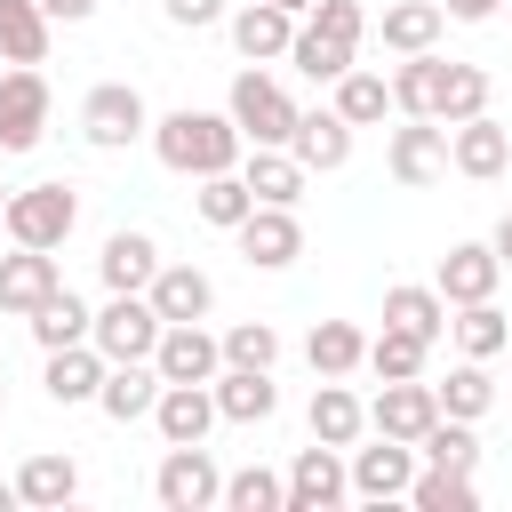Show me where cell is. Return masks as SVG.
Returning a JSON list of instances; mask_svg holds the SVG:
<instances>
[{
  "mask_svg": "<svg viewBox=\"0 0 512 512\" xmlns=\"http://www.w3.org/2000/svg\"><path fill=\"white\" fill-rule=\"evenodd\" d=\"M152 152H160V168H176V176H216V168H240V128H232V112H200V104H176V112H160L152 120Z\"/></svg>",
  "mask_w": 512,
  "mask_h": 512,
  "instance_id": "1",
  "label": "cell"
},
{
  "mask_svg": "<svg viewBox=\"0 0 512 512\" xmlns=\"http://www.w3.org/2000/svg\"><path fill=\"white\" fill-rule=\"evenodd\" d=\"M72 224H80V192H72L64 176H40V184L8 192V208H0V232H8L16 248H64Z\"/></svg>",
  "mask_w": 512,
  "mask_h": 512,
  "instance_id": "2",
  "label": "cell"
},
{
  "mask_svg": "<svg viewBox=\"0 0 512 512\" xmlns=\"http://www.w3.org/2000/svg\"><path fill=\"white\" fill-rule=\"evenodd\" d=\"M224 112H232L240 144H288V136H296V96H288L264 64H240V72H232Z\"/></svg>",
  "mask_w": 512,
  "mask_h": 512,
  "instance_id": "3",
  "label": "cell"
},
{
  "mask_svg": "<svg viewBox=\"0 0 512 512\" xmlns=\"http://www.w3.org/2000/svg\"><path fill=\"white\" fill-rule=\"evenodd\" d=\"M80 136H88L96 152H128V144H144V136H152V104H144V88H136V80H96V88L80 96Z\"/></svg>",
  "mask_w": 512,
  "mask_h": 512,
  "instance_id": "4",
  "label": "cell"
},
{
  "mask_svg": "<svg viewBox=\"0 0 512 512\" xmlns=\"http://www.w3.org/2000/svg\"><path fill=\"white\" fill-rule=\"evenodd\" d=\"M152 496H160V512H208V504H224V472H216L208 440L168 448L160 472H152Z\"/></svg>",
  "mask_w": 512,
  "mask_h": 512,
  "instance_id": "5",
  "label": "cell"
},
{
  "mask_svg": "<svg viewBox=\"0 0 512 512\" xmlns=\"http://www.w3.org/2000/svg\"><path fill=\"white\" fill-rule=\"evenodd\" d=\"M40 136H48V80L40 64H8L0 72V160L32 152Z\"/></svg>",
  "mask_w": 512,
  "mask_h": 512,
  "instance_id": "6",
  "label": "cell"
},
{
  "mask_svg": "<svg viewBox=\"0 0 512 512\" xmlns=\"http://www.w3.org/2000/svg\"><path fill=\"white\" fill-rule=\"evenodd\" d=\"M384 168H392V184H408V192L440 184V176H448V128H440V120L400 112V128L384 136Z\"/></svg>",
  "mask_w": 512,
  "mask_h": 512,
  "instance_id": "7",
  "label": "cell"
},
{
  "mask_svg": "<svg viewBox=\"0 0 512 512\" xmlns=\"http://www.w3.org/2000/svg\"><path fill=\"white\" fill-rule=\"evenodd\" d=\"M88 344H96L104 360H152V344H160L152 296H104V312L88 320Z\"/></svg>",
  "mask_w": 512,
  "mask_h": 512,
  "instance_id": "8",
  "label": "cell"
},
{
  "mask_svg": "<svg viewBox=\"0 0 512 512\" xmlns=\"http://www.w3.org/2000/svg\"><path fill=\"white\" fill-rule=\"evenodd\" d=\"M152 368H160V384H208V376L224 368V344H216L208 320H160Z\"/></svg>",
  "mask_w": 512,
  "mask_h": 512,
  "instance_id": "9",
  "label": "cell"
},
{
  "mask_svg": "<svg viewBox=\"0 0 512 512\" xmlns=\"http://www.w3.org/2000/svg\"><path fill=\"white\" fill-rule=\"evenodd\" d=\"M336 504H352L344 448H328V440L296 448V456H288V512H336Z\"/></svg>",
  "mask_w": 512,
  "mask_h": 512,
  "instance_id": "10",
  "label": "cell"
},
{
  "mask_svg": "<svg viewBox=\"0 0 512 512\" xmlns=\"http://www.w3.org/2000/svg\"><path fill=\"white\" fill-rule=\"evenodd\" d=\"M344 472H352V496H360V504H392V496H408V480H416V448L376 432V448H360V440L344 448Z\"/></svg>",
  "mask_w": 512,
  "mask_h": 512,
  "instance_id": "11",
  "label": "cell"
},
{
  "mask_svg": "<svg viewBox=\"0 0 512 512\" xmlns=\"http://www.w3.org/2000/svg\"><path fill=\"white\" fill-rule=\"evenodd\" d=\"M232 240H240V256H248L256 272H288V264L304 256V224H296V208H264V200L232 224Z\"/></svg>",
  "mask_w": 512,
  "mask_h": 512,
  "instance_id": "12",
  "label": "cell"
},
{
  "mask_svg": "<svg viewBox=\"0 0 512 512\" xmlns=\"http://www.w3.org/2000/svg\"><path fill=\"white\" fill-rule=\"evenodd\" d=\"M448 168H456V176H472V184H496V176L512 168V128H504V120H488V112L456 120V128H448Z\"/></svg>",
  "mask_w": 512,
  "mask_h": 512,
  "instance_id": "13",
  "label": "cell"
},
{
  "mask_svg": "<svg viewBox=\"0 0 512 512\" xmlns=\"http://www.w3.org/2000/svg\"><path fill=\"white\" fill-rule=\"evenodd\" d=\"M152 272H160V240H152V232H136V224L104 232V248H96V280H104V296H144Z\"/></svg>",
  "mask_w": 512,
  "mask_h": 512,
  "instance_id": "14",
  "label": "cell"
},
{
  "mask_svg": "<svg viewBox=\"0 0 512 512\" xmlns=\"http://www.w3.org/2000/svg\"><path fill=\"white\" fill-rule=\"evenodd\" d=\"M432 416H440V400H432V384H424V376H392V384L368 400V432L408 440V448L432 432Z\"/></svg>",
  "mask_w": 512,
  "mask_h": 512,
  "instance_id": "15",
  "label": "cell"
},
{
  "mask_svg": "<svg viewBox=\"0 0 512 512\" xmlns=\"http://www.w3.org/2000/svg\"><path fill=\"white\" fill-rule=\"evenodd\" d=\"M224 32H232L240 64H280L288 40H296V16L272 8V0H240V8H224Z\"/></svg>",
  "mask_w": 512,
  "mask_h": 512,
  "instance_id": "16",
  "label": "cell"
},
{
  "mask_svg": "<svg viewBox=\"0 0 512 512\" xmlns=\"http://www.w3.org/2000/svg\"><path fill=\"white\" fill-rule=\"evenodd\" d=\"M496 280H504V256H496L488 240H456V248L432 264V288L448 296V312H456V304H480V296H496Z\"/></svg>",
  "mask_w": 512,
  "mask_h": 512,
  "instance_id": "17",
  "label": "cell"
},
{
  "mask_svg": "<svg viewBox=\"0 0 512 512\" xmlns=\"http://www.w3.org/2000/svg\"><path fill=\"white\" fill-rule=\"evenodd\" d=\"M352 120L336 112V104H320V112H296V136H288V152L304 160V176H336L344 160H352Z\"/></svg>",
  "mask_w": 512,
  "mask_h": 512,
  "instance_id": "18",
  "label": "cell"
},
{
  "mask_svg": "<svg viewBox=\"0 0 512 512\" xmlns=\"http://www.w3.org/2000/svg\"><path fill=\"white\" fill-rule=\"evenodd\" d=\"M64 288V272H56V248H16L8 240V256H0V312H32V304H48Z\"/></svg>",
  "mask_w": 512,
  "mask_h": 512,
  "instance_id": "19",
  "label": "cell"
},
{
  "mask_svg": "<svg viewBox=\"0 0 512 512\" xmlns=\"http://www.w3.org/2000/svg\"><path fill=\"white\" fill-rule=\"evenodd\" d=\"M240 184H248L264 208H296L312 176H304V160H296L288 144H248V152H240Z\"/></svg>",
  "mask_w": 512,
  "mask_h": 512,
  "instance_id": "20",
  "label": "cell"
},
{
  "mask_svg": "<svg viewBox=\"0 0 512 512\" xmlns=\"http://www.w3.org/2000/svg\"><path fill=\"white\" fill-rule=\"evenodd\" d=\"M224 416H216V392L208 384H160V400H152V432L168 440V448H184V440H208Z\"/></svg>",
  "mask_w": 512,
  "mask_h": 512,
  "instance_id": "21",
  "label": "cell"
},
{
  "mask_svg": "<svg viewBox=\"0 0 512 512\" xmlns=\"http://www.w3.org/2000/svg\"><path fill=\"white\" fill-rule=\"evenodd\" d=\"M304 424H312V440H328V448H352V440L368 432V400H360L344 376H320V384H312V408H304Z\"/></svg>",
  "mask_w": 512,
  "mask_h": 512,
  "instance_id": "22",
  "label": "cell"
},
{
  "mask_svg": "<svg viewBox=\"0 0 512 512\" xmlns=\"http://www.w3.org/2000/svg\"><path fill=\"white\" fill-rule=\"evenodd\" d=\"M144 296H152L160 320H208V312H216V280H208L200 264H168V256H160V272H152Z\"/></svg>",
  "mask_w": 512,
  "mask_h": 512,
  "instance_id": "23",
  "label": "cell"
},
{
  "mask_svg": "<svg viewBox=\"0 0 512 512\" xmlns=\"http://www.w3.org/2000/svg\"><path fill=\"white\" fill-rule=\"evenodd\" d=\"M152 400H160V368H152V360H112L104 384H96V408H104L112 424H144Z\"/></svg>",
  "mask_w": 512,
  "mask_h": 512,
  "instance_id": "24",
  "label": "cell"
},
{
  "mask_svg": "<svg viewBox=\"0 0 512 512\" xmlns=\"http://www.w3.org/2000/svg\"><path fill=\"white\" fill-rule=\"evenodd\" d=\"M208 392H216V416H224V424H264V416L280 408L272 368H216Z\"/></svg>",
  "mask_w": 512,
  "mask_h": 512,
  "instance_id": "25",
  "label": "cell"
},
{
  "mask_svg": "<svg viewBox=\"0 0 512 512\" xmlns=\"http://www.w3.org/2000/svg\"><path fill=\"white\" fill-rule=\"evenodd\" d=\"M104 368H112V360H104L96 344H56L40 384H48V400H56V408H88V400H96V384H104Z\"/></svg>",
  "mask_w": 512,
  "mask_h": 512,
  "instance_id": "26",
  "label": "cell"
},
{
  "mask_svg": "<svg viewBox=\"0 0 512 512\" xmlns=\"http://www.w3.org/2000/svg\"><path fill=\"white\" fill-rule=\"evenodd\" d=\"M384 320L408 328V336H424V344H440V336H448V296H440L432 280H392V288H384Z\"/></svg>",
  "mask_w": 512,
  "mask_h": 512,
  "instance_id": "27",
  "label": "cell"
},
{
  "mask_svg": "<svg viewBox=\"0 0 512 512\" xmlns=\"http://www.w3.org/2000/svg\"><path fill=\"white\" fill-rule=\"evenodd\" d=\"M440 32H448V16H440V0H392V8L376 16V40H384L392 56H416V48H440Z\"/></svg>",
  "mask_w": 512,
  "mask_h": 512,
  "instance_id": "28",
  "label": "cell"
},
{
  "mask_svg": "<svg viewBox=\"0 0 512 512\" xmlns=\"http://www.w3.org/2000/svg\"><path fill=\"white\" fill-rule=\"evenodd\" d=\"M72 496H80V464H72V456H56V448L24 456V472H16V504L56 512V504H72Z\"/></svg>",
  "mask_w": 512,
  "mask_h": 512,
  "instance_id": "29",
  "label": "cell"
},
{
  "mask_svg": "<svg viewBox=\"0 0 512 512\" xmlns=\"http://www.w3.org/2000/svg\"><path fill=\"white\" fill-rule=\"evenodd\" d=\"M48 8L40 0H0V64H48Z\"/></svg>",
  "mask_w": 512,
  "mask_h": 512,
  "instance_id": "30",
  "label": "cell"
},
{
  "mask_svg": "<svg viewBox=\"0 0 512 512\" xmlns=\"http://www.w3.org/2000/svg\"><path fill=\"white\" fill-rule=\"evenodd\" d=\"M448 336H456L464 360H496V352L512 344V320L496 312V296H480V304H456V312H448Z\"/></svg>",
  "mask_w": 512,
  "mask_h": 512,
  "instance_id": "31",
  "label": "cell"
},
{
  "mask_svg": "<svg viewBox=\"0 0 512 512\" xmlns=\"http://www.w3.org/2000/svg\"><path fill=\"white\" fill-rule=\"evenodd\" d=\"M256 208V192L240 184V168H216V176H192V216L200 224H216V232H232L240 216Z\"/></svg>",
  "mask_w": 512,
  "mask_h": 512,
  "instance_id": "32",
  "label": "cell"
},
{
  "mask_svg": "<svg viewBox=\"0 0 512 512\" xmlns=\"http://www.w3.org/2000/svg\"><path fill=\"white\" fill-rule=\"evenodd\" d=\"M88 320H96V312H88L72 288H56L48 304H32V312H24V328H32V344H40V352H56V344H88Z\"/></svg>",
  "mask_w": 512,
  "mask_h": 512,
  "instance_id": "33",
  "label": "cell"
},
{
  "mask_svg": "<svg viewBox=\"0 0 512 512\" xmlns=\"http://www.w3.org/2000/svg\"><path fill=\"white\" fill-rule=\"evenodd\" d=\"M304 360H312V376H352V368L368 360V336H360L352 320H312Z\"/></svg>",
  "mask_w": 512,
  "mask_h": 512,
  "instance_id": "34",
  "label": "cell"
},
{
  "mask_svg": "<svg viewBox=\"0 0 512 512\" xmlns=\"http://www.w3.org/2000/svg\"><path fill=\"white\" fill-rule=\"evenodd\" d=\"M432 400H440V416H464V424H480L488 408H496V384H488V360H456L440 384H432Z\"/></svg>",
  "mask_w": 512,
  "mask_h": 512,
  "instance_id": "35",
  "label": "cell"
},
{
  "mask_svg": "<svg viewBox=\"0 0 512 512\" xmlns=\"http://www.w3.org/2000/svg\"><path fill=\"white\" fill-rule=\"evenodd\" d=\"M352 56H360V48H344V40H328V32H312V24L296 16V40H288V64H296L304 80H320V88H336V80L352 72Z\"/></svg>",
  "mask_w": 512,
  "mask_h": 512,
  "instance_id": "36",
  "label": "cell"
},
{
  "mask_svg": "<svg viewBox=\"0 0 512 512\" xmlns=\"http://www.w3.org/2000/svg\"><path fill=\"white\" fill-rule=\"evenodd\" d=\"M488 72L480 64H440V96H432V120L440 128H456V120H472V112H488Z\"/></svg>",
  "mask_w": 512,
  "mask_h": 512,
  "instance_id": "37",
  "label": "cell"
},
{
  "mask_svg": "<svg viewBox=\"0 0 512 512\" xmlns=\"http://www.w3.org/2000/svg\"><path fill=\"white\" fill-rule=\"evenodd\" d=\"M416 456L440 464V472H480V432L464 416H432V432L416 440Z\"/></svg>",
  "mask_w": 512,
  "mask_h": 512,
  "instance_id": "38",
  "label": "cell"
},
{
  "mask_svg": "<svg viewBox=\"0 0 512 512\" xmlns=\"http://www.w3.org/2000/svg\"><path fill=\"white\" fill-rule=\"evenodd\" d=\"M440 64H448V56H432V48L400 56V72H392V112H416V120H432V96H440Z\"/></svg>",
  "mask_w": 512,
  "mask_h": 512,
  "instance_id": "39",
  "label": "cell"
},
{
  "mask_svg": "<svg viewBox=\"0 0 512 512\" xmlns=\"http://www.w3.org/2000/svg\"><path fill=\"white\" fill-rule=\"evenodd\" d=\"M336 112H344L352 128H376V120L392 112V80H384V72H368V64H352V72L336 80Z\"/></svg>",
  "mask_w": 512,
  "mask_h": 512,
  "instance_id": "40",
  "label": "cell"
},
{
  "mask_svg": "<svg viewBox=\"0 0 512 512\" xmlns=\"http://www.w3.org/2000/svg\"><path fill=\"white\" fill-rule=\"evenodd\" d=\"M360 368H376L384 384H392V376H424V368H432V344L384 320V336H368V360H360Z\"/></svg>",
  "mask_w": 512,
  "mask_h": 512,
  "instance_id": "41",
  "label": "cell"
},
{
  "mask_svg": "<svg viewBox=\"0 0 512 512\" xmlns=\"http://www.w3.org/2000/svg\"><path fill=\"white\" fill-rule=\"evenodd\" d=\"M224 512H288V472H264V464L224 472Z\"/></svg>",
  "mask_w": 512,
  "mask_h": 512,
  "instance_id": "42",
  "label": "cell"
},
{
  "mask_svg": "<svg viewBox=\"0 0 512 512\" xmlns=\"http://www.w3.org/2000/svg\"><path fill=\"white\" fill-rule=\"evenodd\" d=\"M408 504H416V512H472V504H480V480H472V472L424 464V472L408 480Z\"/></svg>",
  "mask_w": 512,
  "mask_h": 512,
  "instance_id": "43",
  "label": "cell"
},
{
  "mask_svg": "<svg viewBox=\"0 0 512 512\" xmlns=\"http://www.w3.org/2000/svg\"><path fill=\"white\" fill-rule=\"evenodd\" d=\"M216 344H224V368H272L280 360V328L272 320H232Z\"/></svg>",
  "mask_w": 512,
  "mask_h": 512,
  "instance_id": "44",
  "label": "cell"
},
{
  "mask_svg": "<svg viewBox=\"0 0 512 512\" xmlns=\"http://www.w3.org/2000/svg\"><path fill=\"white\" fill-rule=\"evenodd\" d=\"M304 24H312V32H328V40H344V48H360V40H368V8H360V0H312V8H304Z\"/></svg>",
  "mask_w": 512,
  "mask_h": 512,
  "instance_id": "45",
  "label": "cell"
},
{
  "mask_svg": "<svg viewBox=\"0 0 512 512\" xmlns=\"http://www.w3.org/2000/svg\"><path fill=\"white\" fill-rule=\"evenodd\" d=\"M160 16L176 32H208V24H224V0H160Z\"/></svg>",
  "mask_w": 512,
  "mask_h": 512,
  "instance_id": "46",
  "label": "cell"
},
{
  "mask_svg": "<svg viewBox=\"0 0 512 512\" xmlns=\"http://www.w3.org/2000/svg\"><path fill=\"white\" fill-rule=\"evenodd\" d=\"M440 16H448V24H488L496 0H440Z\"/></svg>",
  "mask_w": 512,
  "mask_h": 512,
  "instance_id": "47",
  "label": "cell"
},
{
  "mask_svg": "<svg viewBox=\"0 0 512 512\" xmlns=\"http://www.w3.org/2000/svg\"><path fill=\"white\" fill-rule=\"evenodd\" d=\"M48 8V24H88L96 16V0H40Z\"/></svg>",
  "mask_w": 512,
  "mask_h": 512,
  "instance_id": "48",
  "label": "cell"
},
{
  "mask_svg": "<svg viewBox=\"0 0 512 512\" xmlns=\"http://www.w3.org/2000/svg\"><path fill=\"white\" fill-rule=\"evenodd\" d=\"M488 248H496V256H504V264H512V208H504V224H496V232H488Z\"/></svg>",
  "mask_w": 512,
  "mask_h": 512,
  "instance_id": "49",
  "label": "cell"
},
{
  "mask_svg": "<svg viewBox=\"0 0 512 512\" xmlns=\"http://www.w3.org/2000/svg\"><path fill=\"white\" fill-rule=\"evenodd\" d=\"M0 512H16V480H0Z\"/></svg>",
  "mask_w": 512,
  "mask_h": 512,
  "instance_id": "50",
  "label": "cell"
},
{
  "mask_svg": "<svg viewBox=\"0 0 512 512\" xmlns=\"http://www.w3.org/2000/svg\"><path fill=\"white\" fill-rule=\"evenodd\" d=\"M272 8H288V16H304V8H312V0H272Z\"/></svg>",
  "mask_w": 512,
  "mask_h": 512,
  "instance_id": "51",
  "label": "cell"
},
{
  "mask_svg": "<svg viewBox=\"0 0 512 512\" xmlns=\"http://www.w3.org/2000/svg\"><path fill=\"white\" fill-rule=\"evenodd\" d=\"M0 408H8V368H0Z\"/></svg>",
  "mask_w": 512,
  "mask_h": 512,
  "instance_id": "52",
  "label": "cell"
},
{
  "mask_svg": "<svg viewBox=\"0 0 512 512\" xmlns=\"http://www.w3.org/2000/svg\"><path fill=\"white\" fill-rule=\"evenodd\" d=\"M0 208H8V184H0Z\"/></svg>",
  "mask_w": 512,
  "mask_h": 512,
  "instance_id": "53",
  "label": "cell"
}]
</instances>
